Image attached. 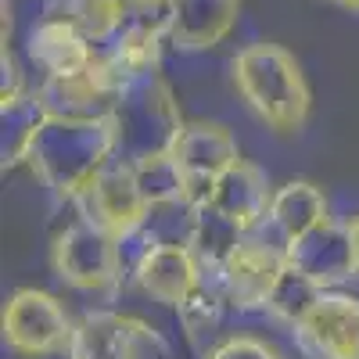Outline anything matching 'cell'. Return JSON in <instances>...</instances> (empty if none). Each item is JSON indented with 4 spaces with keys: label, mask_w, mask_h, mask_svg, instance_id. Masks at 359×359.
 <instances>
[{
    "label": "cell",
    "mask_w": 359,
    "mask_h": 359,
    "mask_svg": "<svg viewBox=\"0 0 359 359\" xmlns=\"http://www.w3.org/2000/svg\"><path fill=\"white\" fill-rule=\"evenodd\" d=\"M115 158L111 118H40L25 158L36 180L62 201H76L83 187Z\"/></svg>",
    "instance_id": "1"
},
{
    "label": "cell",
    "mask_w": 359,
    "mask_h": 359,
    "mask_svg": "<svg viewBox=\"0 0 359 359\" xmlns=\"http://www.w3.org/2000/svg\"><path fill=\"white\" fill-rule=\"evenodd\" d=\"M230 83L259 123L273 133H298L309 118L313 94L298 57L280 43H248L230 57Z\"/></svg>",
    "instance_id": "2"
},
{
    "label": "cell",
    "mask_w": 359,
    "mask_h": 359,
    "mask_svg": "<svg viewBox=\"0 0 359 359\" xmlns=\"http://www.w3.org/2000/svg\"><path fill=\"white\" fill-rule=\"evenodd\" d=\"M108 118L115 130V158H123L130 165L169 155L176 137L187 126L184 111L176 104L172 86L158 72L123 83L118 101H115Z\"/></svg>",
    "instance_id": "3"
},
{
    "label": "cell",
    "mask_w": 359,
    "mask_h": 359,
    "mask_svg": "<svg viewBox=\"0 0 359 359\" xmlns=\"http://www.w3.org/2000/svg\"><path fill=\"white\" fill-rule=\"evenodd\" d=\"M0 331H4V345L18 359H50L69 352L76 320L54 294L40 287H18L4 302Z\"/></svg>",
    "instance_id": "4"
},
{
    "label": "cell",
    "mask_w": 359,
    "mask_h": 359,
    "mask_svg": "<svg viewBox=\"0 0 359 359\" xmlns=\"http://www.w3.org/2000/svg\"><path fill=\"white\" fill-rule=\"evenodd\" d=\"M54 277L76 291H111L123 277V241L94 223H72L50 241Z\"/></svg>",
    "instance_id": "5"
},
{
    "label": "cell",
    "mask_w": 359,
    "mask_h": 359,
    "mask_svg": "<svg viewBox=\"0 0 359 359\" xmlns=\"http://www.w3.org/2000/svg\"><path fill=\"white\" fill-rule=\"evenodd\" d=\"M79 216L86 223L101 226L104 233L118 237V241H130L133 233L144 230L147 216H151V205H147L137 169L123 158H111L90 184L83 187V194L76 198Z\"/></svg>",
    "instance_id": "6"
},
{
    "label": "cell",
    "mask_w": 359,
    "mask_h": 359,
    "mask_svg": "<svg viewBox=\"0 0 359 359\" xmlns=\"http://www.w3.org/2000/svg\"><path fill=\"white\" fill-rule=\"evenodd\" d=\"M287 269V245L269 241L259 230L245 233L241 241L230 248L223 266L216 269V284L223 291V302L233 309H266L269 291Z\"/></svg>",
    "instance_id": "7"
},
{
    "label": "cell",
    "mask_w": 359,
    "mask_h": 359,
    "mask_svg": "<svg viewBox=\"0 0 359 359\" xmlns=\"http://www.w3.org/2000/svg\"><path fill=\"white\" fill-rule=\"evenodd\" d=\"M123 79L111 72L104 54H97L86 69L72 76H50L36 86V108L43 118H108Z\"/></svg>",
    "instance_id": "8"
},
{
    "label": "cell",
    "mask_w": 359,
    "mask_h": 359,
    "mask_svg": "<svg viewBox=\"0 0 359 359\" xmlns=\"http://www.w3.org/2000/svg\"><path fill=\"white\" fill-rule=\"evenodd\" d=\"M133 280L144 294L169 309H187L194 298L205 291V266L198 252L184 241H162L147 245L133 266Z\"/></svg>",
    "instance_id": "9"
},
{
    "label": "cell",
    "mask_w": 359,
    "mask_h": 359,
    "mask_svg": "<svg viewBox=\"0 0 359 359\" xmlns=\"http://www.w3.org/2000/svg\"><path fill=\"white\" fill-rule=\"evenodd\" d=\"M187 180L191 191V205H201L212 191V184L230 169L241 162V147H237V137L223 126V123H187L184 133L176 137L172 151H169Z\"/></svg>",
    "instance_id": "10"
},
{
    "label": "cell",
    "mask_w": 359,
    "mask_h": 359,
    "mask_svg": "<svg viewBox=\"0 0 359 359\" xmlns=\"http://www.w3.org/2000/svg\"><path fill=\"white\" fill-rule=\"evenodd\" d=\"M269 205H273V187H269V176L241 158L237 165H230L208 191V198L198 205L205 212H212L219 223H226L233 233H255L266 219H269Z\"/></svg>",
    "instance_id": "11"
},
{
    "label": "cell",
    "mask_w": 359,
    "mask_h": 359,
    "mask_svg": "<svg viewBox=\"0 0 359 359\" xmlns=\"http://www.w3.org/2000/svg\"><path fill=\"white\" fill-rule=\"evenodd\" d=\"M147 348H162L151 323L130 313L94 309L76 320L69 359H144Z\"/></svg>",
    "instance_id": "12"
},
{
    "label": "cell",
    "mask_w": 359,
    "mask_h": 359,
    "mask_svg": "<svg viewBox=\"0 0 359 359\" xmlns=\"http://www.w3.org/2000/svg\"><path fill=\"white\" fill-rule=\"evenodd\" d=\"M294 341L306 359H359V298L323 291L313 313L294 327Z\"/></svg>",
    "instance_id": "13"
},
{
    "label": "cell",
    "mask_w": 359,
    "mask_h": 359,
    "mask_svg": "<svg viewBox=\"0 0 359 359\" xmlns=\"http://www.w3.org/2000/svg\"><path fill=\"white\" fill-rule=\"evenodd\" d=\"M287 262L306 273L313 284H320L323 291L341 287L348 277L359 273L355 266V248H352V233L348 223H323L316 230H309L306 237L287 245Z\"/></svg>",
    "instance_id": "14"
},
{
    "label": "cell",
    "mask_w": 359,
    "mask_h": 359,
    "mask_svg": "<svg viewBox=\"0 0 359 359\" xmlns=\"http://www.w3.org/2000/svg\"><path fill=\"white\" fill-rule=\"evenodd\" d=\"M241 15V0H172L169 43L176 50H212L219 47Z\"/></svg>",
    "instance_id": "15"
},
{
    "label": "cell",
    "mask_w": 359,
    "mask_h": 359,
    "mask_svg": "<svg viewBox=\"0 0 359 359\" xmlns=\"http://www.w3.org/2000/svg\"><path fill=\"white\" fill-rule=\"evenodd\" d=\"M101 50L90 43L79 29L65 18H43L40 25H33L29 33V57L43 69V79L50 76H72L79 69H86Z\"/></svg>",
    "instance_id": "16"
},
{
    "label": "cell",
    "mask_w": 359,
    "mask_h": 359,
    "mask_svg": "<svg viewBox=\"0 0 359 359\" xmlns=\"http://www.w3.org/2000/svg\"><path fill=\"white\" fill-rule=\"evenodd\" d=\"M266 223L277 230L284 245H291L298 237H306L309 230L331 223V201L313 180H291V184L273 191V205H269Z\"/></svg>",
    "instance_id": "17"
},
{
    "label": "cell",
    "mask_w": 359,
    "mask_h": 359,
    "mask_svg": "<svg viewBox=\"0 0 359 359\" xmlns=\"http://www.w3.org/2000/svg\"><path fill=\"white\" fill-rule=\"evenodd\" d=\"M162 43H169V36L162 33V29L144 25V22H126L101 54H104V62L111 65V72L118 79L133 83V79H144V76L158 72Z\"/></svg>",
    "instance_id": "18"
},
{
    "label": "cell",
    "mask_w": 359,
    "mask_h": 359,
    "mask_svg": "<svg viewBox=\"0 0 359 359\" xmlns=\"http://www.w3.org/2000/svg\"><path fill=\"white\" fill-rule=\"evenodd\" d=\"M57 18L72 22L79 33L90 40V43H111L115 33L126 25V0H65L62 11H54Z\"/></svg>",
    "instance_id": "19"
},
{
    "label": "cell",
    "mask_w": 359,
    "mask_h": 359,
    "mask_svg": "<svg viewBox=\"0 0 359 359\" xmlns=\"http://www.w3.org/2000/svg\"><path fill=\"white\" fill-rule=\"evenodd\" d=\"M320 294H323V287L313 284L306 273H298V269L287 262V269L280 273V280L273 284V291H269L266 313L273 316V320H280V323H287L291 331H294V327L313 313V306L320 302Z\"/></svg>",
    "instance_id": "20"
},
{
    "label": "cell",
    "mask_w": 359,
    "mask_h": 359,
    "mask_svg": "<svg viewBox=\"0 0 359 359\" xmlns=\"http://www.w3.org/2000/svg\"><path fill=\"white\" fill-rule=\"evenodd\" d=\"M137 169V180H140V191L147 198L151 208H162V205H191V191H187V180L180 172L176 158L172 155H158V158H147Z\"/></svg>",
    "instance_id": "21"
},
{
    "label": "cell",
    "mask_w": 359,
    "mask_h": 359,
    "mask_svg": "<svg viewBox=\"0 0 359 359\" xmlns=\"http://www.w3.org/2000/svg\"><path fill=\"white\" fill-rule=\"evenodd\" d=\"M205 359H284V352L273 341H266V338L233 334V338H223L219 345L208 348Z\"/></svg>",
    "instance_id": "22"
},
{
    "label": "cell",
    "mask_w": 359,
    "mask_h": 359,
    "mask_svg": "<svg viewBox=\"0 0 359 359\" xmlns=\"http://www.w3.org/2000/svg\"><path fill=\"white\" fill-rule=\"evenodd\" d=\"M126 22H144V25H155L169 36V25H172V0H126Z\"/></svg>",
    "instance_id": "23"
},
{
    "label": "cell",
    "mask_w": 359,
    "mask_h": 359,
    "mask_svg": "<svg viewBox=\"0 0 359 359\" xmlns=\"http://www.w3.org/2000/svg\"><path fill=\"white\" fill-rule=\"evenodd\" d=\"M348 233H352V248H355V266H359V212L348 219Z\"/></svg>",
    "instance_id": "24"
},
{
    "label": "cell",
    "mask_w": 359,
    "mask_h": 359,
    "mask_svg": "<svg viewBox=\"0 0 359 359\" xmlns=\"http://www.w3.org/2000/svg\"><path fill=\"white\" fill-rule=\"evenodd\" d=\"M327 4H334V8H341V11H352V15H359V0H327Z\"/></svg>",
    "instance_id": "25"
}]
</instances>
